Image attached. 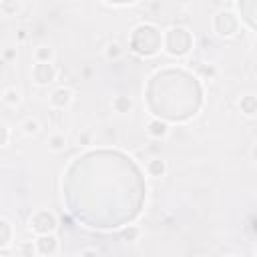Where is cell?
I'll list each match as a JSON object with an SVG mask.
<instances>
[{"label": "cell", "instance_id": "obj_1", "mask_svg": "<svg viewBox=\"0 0 257 257\" xmlns=\"http://www.w3.org/2000/svg\"><path fill=\"white\" fill-rule=\"evenodd\" d=\"M131 48L141 56H153L163 48V36L153 24H139L131 34Z\"/></svg>", "mask_w": 257, "mask_h": 257}, {"label": "cell", "instance_id": "obj_2", "mask_svg": "<svg viewBox=\"0 0 257 257\" xmlns=\"http://www.w3.org/2000/svg\"><path fill=\"white\" fill-rule=\"evenodd\" d=\"M163 46H165V52L171 54V56H185L193 46V36L187 28L177 26V28H171L165 34Z\"/></svg>", "mask_w": 257, "mask_h": 257}, {"label": "cell", "instance_id": "obj_3", "mask_svg": "<svg viewBox=\"0 0 257 257\" xmlns=\"http://www.w3.org/2000/svg\"><path fill=\"white\" fill-rule=\"evenodd\" d=\"M213 28H215V32L221 34V36H233V34L237 32V28H239V20H237V16H235L233 12L221 10V12H217L215 18H213Z\"/></svg>", "mask_w": 257, "mask_h": 257}, {"label": "cell", "instance_id": "obj_4", "mask_svg": "<svg viewBox=\"0 0 257 257\" xmlns=\"http://www.w3.org/2000/svg\"><path fill=\"white\" fill-rule=\"evenodd\" d=\"M58 227L56 217L50 211H36L30 219V229L36 235H44V233H54Z\"/></svg>", "mask_w": 257, "mask_h": 257}, {"label": "cell", "instance_id": "obj_5", "mask_svg": "<svg viewBox=\"0 0 257 257\" xmlns=\"http://www.w3.org/2000/svg\"><path fill=\"white\" fill-rule=\"evenodd\" d=\"M56 74H58V68L52 62H36L32 66V80L38 86H46V84L54 82Z\"/></svg>", "mask_w": 257, "mask_h": 257}, {"label": "cell", "instance_id": "obj_6", "mask_svg": "<svg viewBox=\"0 0 257 257\" xmlns=\"http://www.w3.org/2000/svg\"><path fill=\"white\" fill-rule=\"evenodd\" d=\"M34 245H36V253H40V255H54L58 251V239L54 237V233L38 235Z\"/></svg>", "mask_w": 257, "mask_h": 257}, {"label": "cell", "instance_id": "obj_7", "mask_svg": "<svg viewBox=\"0 0 257 257\" xmlns=\"http://www.w3.org/2000/svg\"><path fill=\"white\" fill-rule=\"evenodd\" d=\"M70 102H72V90H70V88L60 86V88H56V90L50 94V104H52L54 108H66Z\"/></svg>", "mask_w": 257, "mask_h": 257}, {"label": "cell", "instance_id": "obj_8", "mask_svg": "<svg viewBox=\"0 0 257 257\" xmlns=\"http://www.w3.org/2000/svg\"><path fill=\"white\" fill-rule=\"evenodd\" d=\"M147 133H149V137H153V139H165V137L169 135V126H167L165 120L153 118V120L149 122V126H147Z\"/></svg>", "mask_w": 257, "mask_h": 257}, {"label": "cell", "instance_id": "obj_9", "mask_svg": "<svg viewBox=\"0 0 257 257\" xmlns=\"http://www.w3.org/2000/svg\"><path fill=\"white\" fill-rule=\"evenodd\" d=\"M112 108L118 114H126V112L133 110V100L128 96H124V94H118V96L112 98Z\"/></svg>", "mask_w": 257, "mask_h": 257}, {"label": "cell", "instance_id": "obj_10", "mask_svg": "<svg viewBox=\"0 0 257 257\" xmlns=\"http://www.w3.org/2000/svg\"><path fill=\"white\" fill-rule=\"evenodd\" d=\"M239 108H241V112H243L245 116L253 118V116H255V112H257V100H255V96H253V94L243 96V98H241V102H239Z\"/></svg>", "mask_w": 257, "mask_h": 257}, {"label": "cell", "instance_id": "obj_11", "mask_svg": "<svg viewBox=\"0 0 257 257\" xmlns=\"http://www.w3.org/2000/svg\"><path fill=\"white\" fill-rule=\"evenodd\" d=\"M165 171H167V165H165L163 159H151V161L147 163V173H149L151 177H163Z\"/></svg>", "mask_w": 257, "mask_h": 257}, {"label": "cell", "instance_id": "obj_12", "mask_svg": "<svg viewBox=\"0 0 257 257\" xmlns=\"http://www.w3.org/2000/svg\"><path fill=\"white\" fill-rule=\"evenodd\" d=\"M122 46H120V42H116V40H110L106 46H104V56H106V60H118L120 56H122Z\"/></svg>", "mask_w": 257, "mask_h": 257}, {"label": "cell", "instance_id": "obj_13", "mask_svg": "<svg viewBox=\"0 0 257 257\" xmlns=\"http://www.w3.org/2000/svg\"><path fill=\"white\" fill-rule=\"evenodd\" d=\"M0 10L6 16H16L20 10V0H0Z\"/></svg>", "mask_w": 257, "mask_h": 257}, {"label": "cell", "instance_id": "obj_14", "mask_svg": "<svg viewBox=\"0 0 257 257\" xmlns=\"http://www.w3.org/2000/svg\"><path fill=\"white\" fill-rule=\"evenodd\" d=\"M52 56H54V50H52L50 46H38V48L34 50V58H36V62H50Z\"/></svg>", "mask_w": 257, "mask_h": 257}, {"label": "cell", "instance_id": "obj_15", "mask_svg": "<svg viewBox=\"0 0 257 257\" xmlns=\"http://www.w3.org/2000/svg\"><path fill=\"white\" fill-rule=\"evenodd\" d=\"M12 239V229H10V223L6 219H0V247L8 245Z\"/></svg>", "mask_w": 257, "mask_h": 257}, {"label": "cell", "instance_id": "obj_16", "mask_svg": "<svg viewBox=\"0 0 257 257\" xmlns=\"http://www.w3.org/2000/svg\"><path fill=\"white\" fill-rule=\"evenodd\" d=\"M66 147V137L60 135V133H54L50 139H48V149L50 151H62Z\"/></svg>", "mask_w": 257, "mask_h": 257}, {"label": "cell", "instance_id": "obj_17", "mask_svg": "<svg viewBox=\"0 0 257 257\" xmlns=\"http://www.w3.org/2000/svg\"><path fill=\"white\" fill-rule=\"evenodd\" d=\"M2 98H4V102H6V104H10V106H16V104L20 102V90L10 86V88H6V90H4Z\"/></svg>", "mask_w": 257, "mask_h": 257}, {"label": "cell", "instance_id": "obj_18", "mask_svg": "<svg viewBox=\"0 0 257 257\" xmlns=\"http://www.w3.org/2000/svg\"><path fill=\"white\" fill-rule=\"evenodd\" d=\"M22 131H24L28 137H32V135H36V133L40 131V122H38L36 118H26V120L22 122Z\"/></svg>", "mask_w": 257, "mask_h": 257}, {"label": "cell", "instance_id": "obj_19", "mask_svg": "<svg viewBox=\"0 0 257 257\" xmlns=\"http://www.w3.org/2000/svg\"><path fill=\"white\" fill-rule=\"evenodd\" d=\"M199 72H201L205 78H213V76L217 74V70H215L213 64H201V66H199Z\"/></svg>", "mask_w": 257, "mask_h": 257}, {"label": "cell", "instance_id": "obj_20", "mask_svg": "<svg viewBox=\"0 0 257 257\" xmlns=\"http://www.w3.org/2000/svg\"><path fill=\"white\" fill-rule=\"evenodd\" d=\"M137 237H139V229H137V227H131V225H128V227L122 231V239H126V241H135Z\"/></svg>", "mask_w": 257, "mask_h": 257}, {"label": "cell", "instance_id": "obj_21", "mask_svg": "<svg viewBox=\"0 0 257 257\" xmlns=\"http://www.w3.org/2000/svg\"><path fill=\"white\" fill-rule=\"evenodd\" d=\"M8 137H10L8 126H6L4 122H0V147H4V145L8 143Z\"/></svg>", "mask_w": 257, "mask_h": 257}, {"label": "cell", "instance_id": "obj_22", "mask_svg": "<svg viewBox=\"0 0 257 257\" xmlns=\"http://www.w3.org/2000/svg\"><path fill=\"white\" fill-rule=\"evenodd\" d=\"M20 253H22V255H34V253H36V245H32V243H26V245H22Z\"/></svg>", "mask_w": 257, "mask_h": 257}, {"label": "cell", "instance_id": "obj_23", "mask_svg": "<svg viewBox=\"0 0 257 257\" xmlns=\"http://www.w3.org/2000/svg\"><path fill=\"white\" fill-rule=\"evenodd\" d=\"M80 143H82V145H88V143H90V137H88L86 133H82V135L78 137V145H80Z\"/></svg>", "mask_w": 257, "mask_h": 257}, {"label": "cell", "instance_id": "obj_24", "mask_svg": "<svg viewBox=\"0 0 257 257\" xmlns=\"http://www.w3.org/2000/svg\"><path fill=\"white\" fill-rule=\"evenodd\" d=\"M4 56H6V58H14V50H6Z\"/></svg>", "mask_w": 257, "mask_h": 257}, {"label": "cell", "instance_id": "obj_25", "mask_svg": "<svg viewBox=\"0 0 257 257\" xmlns=\"http://www.w3.org/2000/svg\"><path fill=\"white\" fill-rule=\"evenodd\" d=\"M4 68V58H0V70Z\"/></svg>", "mask_w": 257, "mask_h": 257}]
</instances>
